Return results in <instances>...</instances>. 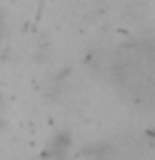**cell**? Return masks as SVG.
I'll return each mask as SVG.
<instances>
[{
	"mask_svg": "<svg viewBox=\"0 0 155 160\" xmlns=\"http://www.w3.org/2000/svg\"><path fill=\"white\" fill-rule=\"evenodd\" d=\"M2 30H5V25H2V18H0V37H2Z\"/></svg>",
	"mask_w": 155,
	"mask_h": 160,
	"instance_id": "6da1fadb",
	"label": "cell"
}]
</instances>
